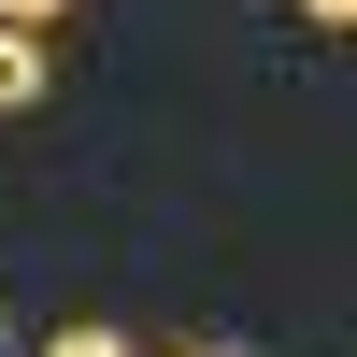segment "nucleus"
Wrapping results in <instances>:
<instances>
[{"instance_id":"39448f33","label":"nucleus","mask_w":357,"mask_h":357,"mask_svg":"<svg viewBox=\"0 0 357 357\" xmlns=\"http://www.w3.org/2000/svg\"><path fill=\"white\" fill-rule=\"evenodd\" d=\"M172 357H243V343H172Z\"/></svg>"},{"instance_id":"f03ea898","label":"nucleus","mask_w":357,"mask_h":357,"mask_svg":"<svg viewBox=\"0 0 357 357\" xmlns=\"http://www.w3.org/2000/svg\"><path fill=\"white\" fill-rule=\"evenodd\" d=\"M29 357H143V343H129V329H100V314H72V329H43Z\"/></svg>"},{"instance_id":"423d86ee","label":"nucleus","mask_w":357,"mask_h":357,"mask_svg":"<svg viewBox=\"0 0 357 357\" xmlns=\"http://www.w3.org/2000/svg\"><path fill=\"white\" fill-rule=\"evenodd\" d=\"M0 357H15V329H0Z\"/></svg>"},{"instance_id":"20e7f679","label":"nucleus","mask_w":357,"mask_h":357,"mask_svg":"<svg viewBox=\"0 0 357 357\" xmlns=\"http://www.w3.org/2000/svg\"><path fill=\"white\" fill-rule=\"evenodd\" d=\"M301 15H314V29H357V0H301Z\"/></svg>"},{"instance_id":"7ed1b4c3","label":"nucleus","mask_w":357,"mask_h":357,"mask_svg":"<svg viewBox=\"0 0 357 357\" xmlns=\"http://www.w3.org/2000/svg\"><path fill=\"white\" fill-rule=\"evenodd\" d=\"M0 29H29V43H57V29H72V0H0Z\"/></svg>"},{"instance_id":"f257e3e1","label":"nucleus","mask_w":357,"mask_h":357,"mask_svg":"<svg viewBox=\"0 0 357 357\" xmlns=\"http://www.w3.org/2000/svg\"><path fill=\"white\" fill-rule=\"evenodd\" d=\"M57 86V43H29V29H0V114H29Z\"/></svg>"}]
</instances>
